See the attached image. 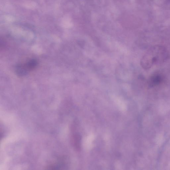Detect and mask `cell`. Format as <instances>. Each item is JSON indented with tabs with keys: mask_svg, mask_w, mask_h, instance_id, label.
Listing matches in <instances>:
<instances>
[{
	"mask_svg": "<svg viewBox=\"0 0 170 170\" xmlns=\"http://www.w3.org/2000/svg\"><path fill=\"white\" fill-rule=\"evenodd\" d=\"M162 80L161 77L158 75L151 76L149 80V85L150 86L152 87L159 84Z\"/></svg>",
	"mask_w": 170,
	"mask_h": 170,
	"instance_id": "obj_1",
	"label": "cell"
}]
</instances>
